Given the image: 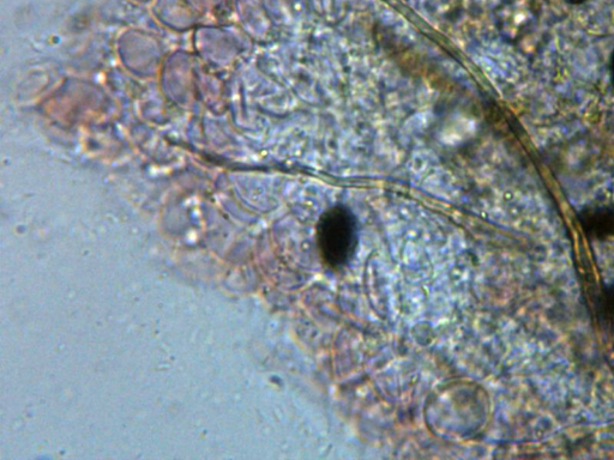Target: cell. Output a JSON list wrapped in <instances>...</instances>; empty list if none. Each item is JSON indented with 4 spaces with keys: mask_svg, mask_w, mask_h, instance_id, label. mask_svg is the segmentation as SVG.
I'll list each match as a JSON object with an SVG mask.
<instances>
[{
    "mask_svg": "<svg viewBox=\"0 0 614 460\" xmlns=\"http://www.w3.org/2000/svg\"><path fill=\"white\" fill-rule=\"evenodd\" d=\"M429 414L435 431L445 435L474 434L489 414L485 393L474 385L449 386L430 403Z\"/></svg>",
    "mask_w": 614,
    "mask_h": 460,
    "instance_id": "obj_1",
    "label": "cell"
},
{
    "mask_svg": "<svg viewBox=\"0 0 614 460\" xmlns=\"http://www.w3.org/2000/svg\"><path fill=\"white\" fill-rule=\"evenodd\" d=\"M357 217L345 205H334L324 211L317 223V245L330 268L346 265L359 242Z\"/></svg>",
    "mask_w": 614,
    "mask_h": 460,
    "instance_id": "obj_2",
    "label": "cell"
},
{
    "mask_svg": "<svg viewBox=\"0 0 614 460\" xmlns=\"http://www.w3.org/2000/svg\"><path fill=\"white\" fill-rule=\"evenodd\" d=\"M581 225L589 238L610 239L614 236V210L595 208L582 211Z\"/></svg>",
    "mask_w": 614,
    "mask_h": 460,
    "instance_id": "obj_3",
    "label": "cell"
},
{
    "mask_svg": "<svg viewBox=\"0 0 614 460\" xmlns=\"http://www.w3.org/2000/svg\"><path fill=\"white\" fill-rule=\"evenodd\" d=\"M599 312L607 322L614 324V283L601 290L599 298Z\"/></svg>",
    "mask_w": 614,
    "mask_h": 460,
    "instance_id": "obj_4",
    "label": "cell"
},
{
    "mask_svg": "<svg viewBox=\"0 0 614 460\" xmlns=\"http://www.w3.org/2000/svg\"><path fill=\"white\" fill-rule=\"evenodd\" d=\"M611 78H612V83H613V88H614V50L612 52V56H611Z\"/></svg>",
    "mask_w": 614,
    "mask_h": 460,
    "instance_id": "obj_5",
    "label": "cell"
},
{
    "mask_svg": "<svg viewBox=\"0 0 614 460\" xmlns=\"http://www.w3.org/2000/svg\"><path fill=\"white\" fill-rule=\"evenodd\" d=\"M568 2L573 3V4H580L585 2V0H568Z\"/></svg>",
    "mask_w": 614,
    "mask_h": 460,
    "instance_id": "obj_6",
    "label": "cell"
}]
</instances>
